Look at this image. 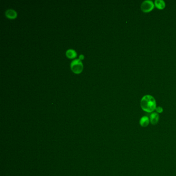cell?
<instances>
[{"instance_id":"obj_10","label":"cell","mask_w":176,"mask_h":176,"mask_svg":"<svg viewBox=\"0 0 176 176\" xmlns=\"http://www.w3.org/2000/svg\"><path fill=\"white\" fill-rule=\"evenodd\" d=\"M79 58H80L79 59H80V60H81V59H84V55H83L82 54H81V55L80 56V57H79Z\"/></svg>"},{"instance_id":"obj_3","label":"cell","mask_w":176,"mask_h":176,"mask_svg":"<svg viewBox=\"0 0 176 176\" xmlns=\"http://www.w3.org/2000/svg\"><path fill=\"white\" fill-rule=\"evenodd\" d=\"M154 4L150 0H146L143 2L141 5V9L144 13H149L154 9Z\"/></svg>"},{"instance_id":"obj_7","label":"cell","mask_w":176,"mask_h":176,"mask_svg":"<svg viewBox=\"0 0 176 176\" xmlns=\"http://www.w3.org/2000/svg\"><path fill=\"white\" fill-rule=\"evenodd\" d=\"M154 4L157 9H163L165 7V2L163 0H156Z\"/></svg>"},{"instance_id":"obj_4","label":"cell","mask_w":176,"mask_h":176,"mask_svg":"<svg viewBox=\"0 0 176 176\" xmlns=\"http://www.w3.org/2000/svg\"><path fill=\"white\" fill-rule=\"evenodd\" d=\"M149 119L152 125H157L159 120V115L157 113H153L150 115Z\"/></svg>"},{"instance_id":"obj_6","label":"cell","mask_w":176,"mask_h":176,"mask_svg":"<svg viewBox=\"0 0 176 176\" xmlns=\"http://www.w3.org/2000/svg\"><path fill=\"white\" fill-rule=\"evenodd\" d=\"M149 122L150 119L147 116H143L140 119V125L143 127H146L148 126Z\"/></svg>"},{"instance_id":"obj_9","label":"cell","mask_w":176,"mask_h":176,"mask_svg":"<svg viewBox=\"0 0 176 176\" xmlns=\"http://www.w3.org/2000/svg\"><path fill=\"white\" fill-rule=\"evenodd\" d=\"M156 111H157V113H162L163 111V109L162 108V107L161 106H159V107H157Z\"/></svg>"},{"instance_id":"obj_1","label":"cell","mask_w":176,"mask_h":176,"mask_svg":"<svg viewBox=\"0 0 176 176\" xmlns=\"http://www.w3.org/2000/svg\"><path fill=\"white\" fill-rule=\"evenodd\" d=\"M140 106L143 111L151 113L157 108V104L155 99L151 95L144 96L140 101Z\"/></svg>"},{"instance_id":"obj_8","label":"cell","mask_w":176,"mask_h":176,"mask_svg":"<svg viewBox=\"0 0 176 176\" xmlns=\"http://www.w3.org/2000/svg\"><path fill=\"white\" fill-rule=\"evenodd\" d=\"M66 56L69 59H73L76 56V51L73 49H69L66 51Z\"/></svg>"},{"instance_id":"obj_2","label":"cell","mask_w":176,"mask_h":176,"mask_svg":"<svg viewBox=\"0 0 176 176\" xmlns=\"http://www.w3.org/2000/svg\"><path fill=\"white\" fill-rule=\"evenodd\" d=\"M71 69L76 74L80 73L83 68V65L80 59H76L71 62L70 64Z\"/></svg>"},{"instance_id":"obj_5","label":"cell","mask_w":176,"mask_h":176,"mask_svg":"<svg viewBox=\"0 0 176 176\" xmlns=\"http://www.w3.org/2000/svg\"><path fill=\"white\" fill-rule=\"evenodd\" d=\"M5 15L6 17L9 19H13L16 18L17 16V13L16 11L12 9H9L5 12Z\"/></svg>"}]
</instances>
